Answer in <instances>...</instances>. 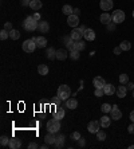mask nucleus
Segmentation results:
<instances>
[{
  "instance_id": "nucleus-37",
  "label": "nucleus",
  "mask_w": 134,
  "mask_h": 149,
  "mask_svg": "<svg viewBox=\"0 0 134 149\" xmlns=\"http://www.w3.org/2000/svg\"><path fill=\"white\" fill-rule=\"evenodd\" d=\"M10 140L11 139H8L7 136H1V139H0V144H1V146L8 145V144H10Z\"/></svg>"
},
{
  "instance_id": "nucleus-27",
  "label": "nucleus",
  "mask_w": 134,
  "mask_h": 149,
  "mask_svg": "<svg viewBox=\"0 0 134 149\" xmlns=\"http://www.w3.org/2000/svg\"><path fill=\"white\" fill-rule=\"evenodd\" d=\"M62 12L65 15H67V16H69V15H72L74 8H72L71 6H69V4H65V6H63V8H62Z\"/></svg>"
},
{
  "instance_id": "nucleus-52",
  "label": "nucleus",
  "mask_w": 134,
  "mask_h": 149,
  "mask_svg": "<svg viewBox=\"0 0 134 149\" xmlns=\"http://www.w3.org/2000/svg\"><path fill=\"white\" fill-rule=\"evenodd\" d=\"M133 98H134V90H133Z\"/></svg>"
},
{
  "instance_id": "nucleus-26",
  "label": "nucleus",
  "mask_w": 134,
  "mask_h": 149,
  "mask_svg": "<svg viewBox=\"0 0 134 149\" xmlns=\"http://www.w3.org/2000/svg\"><path fill=\"white\" fill-rule=\"evenodd\" d=\"M85 49H86V45H85L82 40H75V43H74V50L82 51V50H85Z\"/></svg>"
},
{
  "instance_id": "nucleus-51",
  "label": "nucleus",
  "mask_w": 134,
  "mask_h": 149,
  "mask_svg": "<svg viewBox=\"0 0 134 149\" xmlns=\"http://www.w3.org/2000/svg\"><path fill=\"white\" fill-rule=\"evenodd\" d=\"M129 149H134V145H130L129 146Z\"/></svg>"
},
{
  "instance_id": "nucleus-20",
  "label": "nucleus",
  "mask_w": 134,
  "mask_h": 149,
  "mask_svg": "<svg viewBox=\"0 0 134 149\" xmlns=\"http://www.w3.org/2000/svg\"><path fill=\"white\" fill-rule=\"evenodd\" d=\"M42 7H43V3L40 0H31V3H30V8L34 11H39Z\"/></svg>"
},
{
  "instance_id": "nucleus-49",
  "label": "nucleus",
  "mask_w": 134,
  "mask_h": 149,
  "mask_svg": "<svg viewBox=\"0 0 134 149\" xmlns=\"http://www.w3.org/2000/svg\"><path fill=\"white\" fill-rule=\"evenodd\" d=\"M72 14H74V15H79V14H81V10H79V8H74V12H72Z\"/></svg>"
},
{
  "instance_id": "nucleus-3",
  "label": "nucleus",
  "mask_w": 134,
  "mask_h": 149,
  "mask_svg": "<svg viewBox=\"0 0 134 149\" xmlns=\"http://www.w3.org/2000/svg\"><path fill=\"white\" fill-rule=\"evenodd\" d=\"M59 129H60V122L56 118H52L47 122V130L51 133H58Z\"/></svg>"
},
{
  "instance_id": "nucleus-14",
  "label": "nucleus",
  "mask_w": 134,
  "mask_h": 149,
  "mask_svg": "<svg viewBox=\"0 0 134 149\" xmlns=\"http://www.w3.org/2000/svg\"><path fill=\"white\" fill-rule=\"evenodd\" d=\"M44 141H46V144H48V145H55V141H56L55 133L48 132L47 134H46V137H44Z\"/></svg>"
},
{
  "instance_id": "nucleus-32",
  "label": "nucleus",
  "mask_w": 134,
  "mask_h": 149,
  "mask_svg": "<svg viewBox=\"0 0 134 149\" xmlns=\"http://www.w3.org/2000/svg\"><path fill=\"white\" fill-rule=\"evenodd\" d=\"M79 52L81 51H78V50H71V51H70V58H71L72 61H78L79 56H81Z\"/></svg>"
},
{
  "instance_id": "nucleus-8",
  "label": "nucleus",
  "mask_w": 134,
  "mask_h": 149,
  "mask_svg": "<svg viewBox=\"0 0 134 149\" xmlns=\"http://www.w3.org/2000/svg\"><path fill=\"white\" fill-rule=\"evenodd\" d=\"M114 3H113V0H101V3H99V7L102 11H110L111 8H113Z\"/></svg>"
},
{
  "instance_id": "nucleus-17",
  "label": "nucleus",
  "mask_w": 134,
  "mask_h": 149,
  "mask_svg": "<svg viewBox=\"0 0 134 149\" xmlns=\"http://www.w3.org/2000/svg\"><path fill=\"white\" fill-rule=\"evenodd\" d=\"M38 31L39 32H43V34H46V32L50 31V24H48V22H39Z\"/></svg>"
},
{
  "instance_id": "nucleus-36",
  "label": "nucleus",
  "mask_w": 134,
  "mask_h": 149,
  "mask_svg": "<svg viewBox=\"0 0 134 149\" xmlns=\"http://www.w3.org/2000/svg\"><path fill=\"white\" fill-rule=\"evenodd\" d=\"M8 36H10V31H7V30H1L0 31V39L1 40H6Z\"/></svg>"
},
{
  "instance_id": "nucleus-9",
  "label": "nucleus",
  "mask_w": 134,
  "mask_h": 149,
  "mask_svg": "<svg viewBox=\"0 0 134 149\" xmlns=\"http://www.w3.org/2000/svg\"><path fill=\"white\" fill-rule=\"evenodd\" d=\"M32 39L35 40V43H36V47H38V49H44L46 46H47V39H46L44 36H34Z\"/></svg>"
},
{
  "instance_id": "nucleus-31",
  "label": "nucleus",
  "mask_w": 134,
  "mask_h": 149,
  "mask_svg": "<svg viewBox=\"0 0 134 149\" xmlns=\"http://www.w3.org/2000/svg\"><path fill=\"white\" fill-rule=\"evenodd\" d=\"M10 38L14 39V40H17V39L20 38V32L17 31V30H15V28H12L10 31Z\"/></svg>"
},
{
  "instance_id": "nucleus-38",
  "label": "nucleus",
  "mask_w": 134,
  "mask_h": 149,
  "mask_svg": "<svg viewBox=\"0 0 134 149\" xmlns=\"http://www.w3.org/2000/svg\"><path fill=\"white\" fill-rule=\"evenodd\" d=\"M79 139H81V133H79V132H72L71 133V140H74V141H78Z\"/></svg>"
},
{
  "instance_id": "nucleus-48",
  "label": "nucleus",
  "mask_w": 134,
  "mask_h": 149,
  "mask_svg": "<svg viewBox=\"0 0 134 149\" xmlns=\"http://www.w3.org/2000/svg\"><path fill=\"white\" fill-rule=\"evenodd\" d=\"M78 142H79V146H85V144H86V142H85V139H82V137L78 140Z\"/></svg>"
},
{
  "instance_id": "nucleus-16",
  "label": "nucleus",
  "mask_w": 134,
  "mask_h": 149,
  "mask_svg": "<svg viewBox=\"0 0 134 149\" xmlns=\"http://www.w3.org/2000/svg\"><path fill=\"white\" fill-rule=\"evenodd\" d=\"M103 91H105V94H106V95H113L114 93H117L115 86H113L111 83H106V85H105V87H103Z\"/></svg>"
},
{
  "instance_id": "nucleus-34",
  "label": "nucleus",
  "mask_w": 134,
  "mask_h": 149,
  "mask_svg": "<svg viewBox=\"0 0 134 149\" xmlns=\"http://www.w3.org/2000/svg\"><path fill=\"white\" fill-rule=\"evenodd\" d=\"M97 139H98V141H105L106 140V133L103 130H98L97 132Z\"/></svg>"
},
{
  "instance_id": "nucleus-40",
  "label": "nucleus",
  "mask_w": 134,
  "mask_h": 149,
  "mask_svg": "<svg viewBox=\"0 0 134 149\" xmlns=\"http://www.w3.org/2000/svg\"><path fill=\"white\" fill-rule=\"evenodd\" d=\"M114 30H115V23H114V22H111V23H109V24H107V31H114Z\"/></svg>"
},
{
  "instance_id": "nucleus-39",
  "label": "nucleus",
  "mask_w": 134,
  "mask_h": 149,
  "mask_svg": "<svg viewBox=\"0 0 134 149\" xmlns=\"http://www.w3.org/2000/svg\"><path fill=\"white\" fill-rule=\"evenodd\" d=\"M102 95H105L103 89H95V97H102Z\"/></svg>"
},
{
  "instance_id": "nucleus-46",
  "label": "nucleus",
  "mask_w": 134,
  "mask_h": 149,
  "mask_svg": "<svg viewBox=\"0 0 134 149\" xmlns=\"http://www.w3.org/2000/svg\"><path fill=\"white\" fill-rule=\"evenodd\" d=\"M126 87H127V90H134V83L133 82H127Z\"/></svg>"
},
{
  "instance_id": "nucleus-29",
  "label": "nucleus",
  "mask_w": 134,
  "mask_h": 149,
  "mask_svg": "<svg viewBox=\"0 0 134 149\" xmlns=\"http://www.w3.org/2000/svg\"><path fill=\"white\" fill-rule=\"evenodd\" d=\"M63 144H65V136H63V134H59L58 137H56L55 146H56V148H62Z\"/></svg>"
},
{
  "instance_id": "nucleus-50",
  "label": "nucleus",
  "mask_w": 134,
  "mask_h": 149,
  "mask_svg": "<svg viewBox=\"0 0 134 149\" xmlns=\"http://www.w3.org/2000/svg\"><path fill=\"white\" fill-rule=\"evenodd\" d=\"M130 120H131V122H134V110L130 113Z\"/></svg>"
},
{
  "instance_id": "nucleus-53",
  "label": "nucleus",
  "mask_w": 134,
  "mask_h": 149,
  "mask_svg": "<svg viewBox=\"0 0 134 149\" xmlns=\"http://www.w3.org/2000/svg\"><path fill=\"white\" fill-rule=\"evenodd\" d=\"M133 17H134V11H133Z\"/></svg>"
},
{
  "instance_id": "nucleus-35",
  "label": "nucleus",
  "mask_w": 134,
  "mask_h": 149,
  "mask_svg": "<svg viewBox=\"0 0 134 149\" xmlns=\"http://www.w3.org/2000/svg\"><path fill=\"white\" fill-rule=\"evenodd\" d=\"M119 82L122 83V85H126V83L129 82V75H127V74H121L119 75Z\"/></svg>"
},
{
  "instance_id": "nucleus-45",
  "label": "nucleus",
  "mask_w": 134,
  "mask_h": 149,
  "mask_svg": "<svg viewBox=\"0 0 134 149\" xmlns=\"http://www.w3.org/2000/svg\"><path fill=\"white\" fill-rule=\"evenodd\" d=\"M127 132L130 133V134H134V122L131 125H129V128H127Z\"/></svg>"
},
{
  "instance_id": "nucleus-25",
  "label": "nucleus",
  "mask_w": 134,
  "mask_h": 149,
  "mask_svg": "<svg viewBox=\"0 0 134 149\" xmlns=\"http://www.w3.org/2000/svg\"><path fill=\"white\" fill-rule=\"evenodd\" d=\"M48 71H50V69H48L47 65H39L38 66V73L40 75H47Z\"/></svg>"
},
{
  "instance_id": "nucleus-13",
  "label": "nucleus",
  "mask_w": 134,
  "mask_h": 149,
  "mask_svg": "<svg viewBox=\"0 0 134 149\" xmlns=\"http://www.w3.org/2000/svg\"><path fill=\"white\" fill-rule=\"evenodd\" d=\"M95 36H97L95 32H94V30H91V28H86L85 32H83V38L86 39V40H94Z\"/></svg>"
},
{
  "instance_id": "nucleus-44",
  "label": "nucleus",
  "mask_w": 134,
  "mask_h": 149,
  "mask_svg": "<svg viewBox=\"0 0 134 149\" xmlns=\"http://www.w3.org/2000/svg\"><path fill=\"white\" fill-rule=\"evenodd\" d=\"M36 148H39V145L36 142H30L28 144V149H36Z\"/></svg>"
},
{
  "instance_id": "nucleus-10",
  "label": "nucleus",
  "mask_w": 134,
  "mask_h": 149,
  "mask_svg": "<svg viewBox=\"0 0 134 149\" xmlns=\"http://www.w3.org/2000/svg\"><path fill=\"white\" fill-rule=\"evenodd\" d=\"M110 114H111V118H113V120H115V121H118V120H121V118H122V111L118 109L117 105H114L113 108H111Z\"/></svg>"
},
{
  "instance_id": "nucleus-12",
  "label": "nucleus",
  "mask_w": 134,
  "mask_h": 149,
  "mask_svg": "<svg viewBox=\"0 0 134 149\" xmlns=\"http://www.w3.org/2000/svg\"><path fill=\"white\" fill-rule=\"evenodd\" d=\"M93 83H94V86H95V89H103V87H105V85H106L105 79H103L102 77H99V75L94 78Z\"/></svg>"
},
{
  "instance_id": "nucleus-43",
  "label": "nucleus",
  "mask_w": 134,
  "mask_h": 149,
  "mask_svg": "<svg viewBox=\"0 0 134 149\" xmlns=\"http://www.w3.org/2000/svg\"><path fill=\"white\" fill-rule=\"evenodd\" d=\"M60 101H62V100H60V98H59L58 95H56V97H54V98H52V100H51V102H52V104H55L56 106H58V105H59V102H60Z\"/></svg>"
},
{
  "instance_id": "nucleus-15",
  "label": "nucleus",
  "mask_w": 134,
  "mask_h": 149,
  "mask_svg": "<svg viewBox=\"0 0 134 149\" xmlns=\"http://www.w3.org/2000/svg\"><path fill=\"white\" fill-rule=\"evenodd\" d=\"M70 54L67 52V50L66 49H59L56 50V59H59V61H65L67 56H69Z\"/></svg>"
},
{
  "instance_id": "nucleus-30",
  "label": "nucleus",
  "mask_w": 134,
  "mask_h": 149,
  "mask_svg": "<svg viewBox=\"0 0 134 149\" xmlns=\"http://www.w3.org/2000/svg\"><path fill=\"white\" fill-rule=\"evenodd\" d=\"M47 58L50 59V61H52V59L56 58V50L55 49H47Z\"/></svg>"
},
{
  "instance_id": "nucleus-7",
  "label": "nucleus",
  "mask_w": 134,
  "mask_h": 149,
  "mask_svg": "<svg viewBox=\"0 0 134 149\" xmlns=\"http://www.w3.org/2000/svg\"><path fill=\"white\" fill-rule=\"evenodd\" d=\"M99 128H101L99 121H95V120H94V121H90L89 125H87V130H89L90 133H93V134L94 133L97 134V132L99 130Z\"/></svg>"
},
{
  "instance_id": "nucleus-4",
  "label": "nucleus",
  "mask_w": 134,
  "mask_h": 149,
  "mask_svg": "<svg viewBox=\"0 0 134 149\" xmlns=\"http://www.w3.org/2000/svg\"><path fill=\"white\" fill-rule=\"evenodd\" d=\"M125 17H126V15H125V12L122 10H115L111 14V19H113V22L115 24H119V23L125 22Z\"/></svg>"
},
{
  "instance_id": "nucleus-11",
  "label": "nucleus",
  "mask_w": 134,
  "mask_h": 149,
  "mask_svg": "<svg viewBox=\"0 0 134 149\" xmlns=\"http://www.w3.org/2000/svg\"><path fill=\"white\" fill-rule=\"evenodd\" d=\"M70 36H71L72 40H81V39L83 38V31L79 27H76V28H74V30H72V32H71V35H70Z\"/></svg>"
},
{
  "instance_id": "nucleus-5",
  "label": "nucleus",
  "mask_w": 134,
  "mask_h": 149,
  "mask_svg": "<svg viewBox=\"0 0 134 149\" xmlns=\"http://www.w3.org/2000/svg\"><path fill=\"white\" fill-rule=\"evenodd\" d=\"M22 47H23V51L30 54V52H34V50L36 49V43H35V40L31 38V39H27V40L24 42Z\"/></svg>"
},
{
  "instance_id": "nucleus-54",
  "label": "nucleus",
  "mask_w": 134,
  "mask_h": 149,
  "mask_svg": "<svg viewBox=\"0 0 134 149\" xmlns=\"http://www.w3.org/2000/svg\"><path fill=\"white\" fill-rule=\"evenodd\" d=\"M27 1H31V0H27Z\"/></svg>"
},
{
  "instance_id": "nucleus-28",
  "label": "nucleus",
  "mask_w": 134,
  "mask_h": 149,
  "mask_svg": "<svg viewBox=\"0 0 134 149\" xmlns=\"http://www.w3.org/2000/svg\"><path fill=\"white\" fill-rule=\"evenodd\" d=\"M119 47L122 49V51H129L131 49V43L129 40H124V42H121Z\"/></svg>"
},
{
  "instance_id": "nucleus-1",
  "label": "nucleus",
  "mask_w": 134,
  "mask_h": 149,
  "mask_svg": "<svg viewBox=\"0 0 134 149\" xmlns=\"http://www.w3.org/2000/svg\"><path fill=\"white\" fill-rule=\"evenodd\" d=\"M38 24L39 22L34 20L32 16H27L23 22V27L26 31H35V30H38Z\"/></svg>"
},
{
  "instance_id": "nucleus-33",
  "label": "nucleus",
  "mask_w": 134,
  "mask_h": 149,
  "mask_svg": "<svg viewBox=\"0 0 134 149\" xmlns=\"http://www.w3.org/2000/svg\"><path fill=\"white\" fill-rule=\"evenodd\" d=\"M111 105H109V104H103L102 106H101V110H102V113L103 114H106V113H110L111 111Z\"/></svg>"
},
{
  "instance_id": "nucleus-2",
  "label": "nucleus",
  "mask_w": 134,
  "mask_h": 149,
  "mask_svg": "<svg viewBox=\"0 0 134 149\" xmlns=\"http://www.w3.org/2000/svg\"><path fill=\"white\" fill-rule=\"evenodd\" d=\"M62 101L69 100V97L71 95V89H70L67 85H60L58 87V94H56Z\"/></svg>"
},
{
  "instance_id": "nucleus-6",
  "label": "nucleus",
  "mask_w": 134,
  "mask_h": 149,
  "mask_svg": "<svg viewBox=\"0 0 134 149\" xmlns=\"http://www.w3.org/2000/svg\"><path fill=\"white\" fill-rule=\"evenodd\" d=\"M67 24L72 28H76L79 26V16L78 15H74V14L69 15V17H67Z\"/></svg>"
},
{
  "instance_id": "nucleus-22",
  "label": "nucleus",
  "mask_w": 134,
  "mask_h": 149,
  "mask_svg": "<svg viewBox=\"0 0 134 149\" xmlns=\"http://www.w3.org/2000/svg\"><path fill=\"white\" fill-rule=\"evenodd\" d=\"M127 94V87L126 86H118L117 89V97L118 98H125Z\"/></svg>"
},
{
  "instance_id": "nucleus-23",
  "label": "nucleus",
  "mask_w": 134,
  "mask_h": 149,
  "mask_svg": "<svg viewBox=\"0 0 134 149\" xmlns=\"http://www.w3.org/2000/svg\"><path fill=\"white\" fill-rule=\"evenodd\" d=\"M8 146H10L11 149H19V148L22 146V142H20V140L11 139V140H10V144H8Z\"/></svg>"
},
{
  "instance_id": "nucleus-21",
  "label": "nucleus",
  "mask_w": 134,
  "mask_h": 149,
  "mask_svg": "<svg viewBox=\"0 0 134 149\" xmlns=\"http://www.w3.org/2000/svg\"><path fill=\"white\" fill-rule=\"evenodd\" d=\"M113 22V19H111V15H109L107 12H103L102 15H101V23H103V24H109V23H111Z\"/></svg>"
},
{
  "instance_id": "nucleus-18",
  "label": "nucleus",
  "mask_w": 134,
  "mask_h": 149,
  "mask_svg": "<svg viewBox=\"0 0 134 149\" xmlns=\"http://www.w3.org/2000/svg\"><path fill=\"white\" fill-rule=\"evenodd\" d=\"M65 109L62 108V106H56V110H55V113H54V118H56V120H59V121H60V120H62L63 117H65Z\"/></svg>"
},
{
  "instance_id": "nucleus-19",
  "label": "nucleus",
  "mask_w": 134,
  "mask_h": 149,
  "mask_svg": "<svg viewBox=\"0 0 134 149\" xmlns=\"http://www.w3.org/2000/svg\"><path fill=\"white\" fill-rule=\"evenodd\" d=\"M66 106L71 109V110H74V109L78 108V101L75 98H69V100H66Z\"/></svg>"
},
{
  "instance_id": "nucleus-42",
  "label": "nucleus",
  "mask_w": 134,
  "mask_h": 149,
  "mask_svg": "<svg viewBox=\"0 0 134 149\" xmlns=\"http://www.w3.org/2000/svg\"><path fill=\"white\" fill-rule=\"evenodd\" d=\"M31 16L34 17V20H36V22H40V14H39V12H35V14H32Z\"/></svg>"
},
{
  "instance_id": "nucleus-24",
  "label": "nucleus",
  "mask_w": 134,
  "mask_h": 149,
  "mask_svg": "<svg viewBox=\"0 0 134 149\" xmlns=\"http://www.w3.org/2000/svg\"><path fill=\"white\" fill-rule=\"evenodd\" d=\"M110 117H107V116H103L102 118H101L99 120V124H101V126H102V128H109V126H110Z\"/></svg>"
},
{
  "instance_id": "nucleus-47",
  "label": "nucleus",
  "mask_w": 134,
  "mask_h": 149,
  "mask_svg": "<svg viewBox=\"0 0 134 149\" xmlns=\"http://www.w3.org/2000/svg\"><path fill=\"white\" fill-rule=\"evenodd\" d=\"M121 52H122V49H121L119 46H118V47H115V49H114V54H115V55H119Z\"/></svg>"
},
{
  "instance_id": "nucleus-41",
  "label": "nucleus",
  "mask_w": 134,
  "mask_h": 149,
  "mask_svg": "<svg viewBox=\"0 0 134 149\" xmlns=\"http://www.w3.org/2000/svg\"><path fill=\"white\" fill-rule=\"evenodd\" d=\"M4 30H7V31H11V30H12V23H11V22H7V23L4 24Z\"/></svg>"
}]
</instances>
